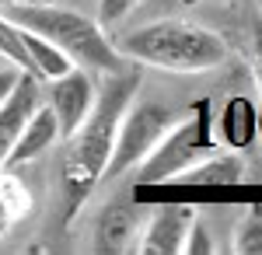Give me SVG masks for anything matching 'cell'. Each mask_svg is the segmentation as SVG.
<instances>
[{"instance_id": "1", "label": "cell", "mask_w": 262, "mask_h": 255, "mask_svg": "<svg viewBox=\"0 0 262 255\" xmlns=\"http://www.w3.org/2000/svg\"><path fill=\"white\" fill-rule=\"evenodd\" d=\"M140 80H143V70L133 59H129L126 70L108 74V80L95 95L91 112L67 137V154H63V164H60V199H63L67 220L77 217L84 199L95 193V185L105 175V164H108L112 143H116V130H119L126 109L137 98Z\"/></svg>"}, {"instance_id": "2", "label": "cell", "mask_w": 262, "mask_h": 255, "mask_svg": "<svg viewBox=\"0 0 262 255\" xmlns=\"http://www.w3.org/2000/svg\"><path fill=\"white\" fill-rule=\"evenodd\" d=\"M11 21H18L21 28L42 35L53 42L60 53L70 56L74 67H84L91 74H119L129 67V59L116 49V42L105 35V25L98 18H88L81 11L63 7L60 0H25V4H11L0 7Z\"/></svg>"}, {"instance_id": "3", "label": "cell", "mask_w": 262, "mask_h": 255, "mask_svg": "<svg viewBox=\"0 0 262 255\" xmlns=\"http://www.w3.org/2000/svg\"><path fill=\"white\" fill-rule=\"evenodd\" d=\"M116 49L140 67H158L168 74H206V70L224 67V59L231 56L221 32L185 18L140 25L126 32L116 42Z\"/></svg>"}, {"instance_id": "4", "label": "cell", "mask_w": 262, "mask_h": 255, "mask_svg": "<svg viewBox=\"0 0 262 255\" xmlns=\"http://www.w3.org/2000/svg\"><path fill=\"white\" fill-rule=\"evenodd\" d=\"M210 105L200 101L182 122H171L164 130V137L150 147V154L137 164V182L140 185H164V182H175L179 172H185L189 164H196L200 157L213 154L217 143H213V130H210Z\"/></svg>"}, {"instance_id": "5", "label": "cell", "mask_w": 262, "mask_h": 255, "mask_svg": "<svg viewBox=\"0 0 262 255\" xmlns=\"http://www.w3.org/2000/svg\"><path fill=\"white\" fill-rule=\"evenodd\" d=\"M171 126V116L164 105H154V101H137L126 109L119 130H116V143H112V154H108V164H105V178H119L126 175L129 168H137L143 157L150 154V147L164 137V130Z\"/></svg>"}, {"instance_id": "6", "label": "cell", "mask_w": 262, "mask_h": 255, "mask_svg": "<svg viewBox=\"0 0 262 255\" xmlns=\"http://www.w3.org/2000/svg\"><path fill=\"white\" fill-rule=\"evenodd\" d=\"M95 95H98V88L91 80V70H84V67H70L67 74L53 77L49 109H53V116L60 122V140H67L84 122V116L95 105Z\"/></svg>"}, {"instance_id": "7", "label": "cell", "mask_w": 262, "mask_h": 255, "mask_svg": "<svg viewBox=\"0 0 262 255\" xmlns=\"http://www.w3.org/2000/svg\"><path fill=\"white\" fill-rule=\"evenodd\" d=\"M143 227V210L129 199H108L95 220V248L108 255H122L137 248Z\"/></svg>"}, {"instance_id": "8", "label": "cell", "mask_w": 262, "mask_h": 255, "mask_svg": "<svg viewBox=\"0 0 262 255\" xmlns=\"http://www.w3.org/2000/svg\"><path fill=\"white\" fill-rule=\"evenodd\" d=\"M39 101H42V80L21 70L18 80H14V88L7 91V98L0 101V172L7 168L11 147H14V140H18L25 119L39 109Z\"/></svg>"}, {"instance_id": "9", "label": "cell", "mask_w": 262, "mask_h": 255, "mask_svg": "<svg viewBox=\"0 0 262 255\" xmlns=\"http://www.w3.org/2000/svg\"><path fill=\"white\" fill-rule=\"evenodd\" d=\"M196 210L192 206H164L158 214L143 217L140 238H137V248L143 255H179L189 235V224H192Z\"/></svg>"}, {"instance_id": "10", "label": "cell", "mask_w": 262, "mask_h": 255, "mask_svg": "<svg viewBox=\"0 0 262 255\" xmlns=\"http://www.w3.org/2000/svg\"><path fill=\"white\" fill-rule=\"evenodd\" d=\"M56 140H60V122H56V116H53V109L39 101V109L25 119V126H21L18 140H14V147H11L7 168H18V164L35 161V157L46 154V151H49Z\"/></svg>"}, {"instance_id": "11", "label": "cell", "mask_w": 262, "mask_h": 255, "mask_svg": "<svg viewBox=\"0 0 262 255\" xmlns=\"http://www.w3.org/2000/svg\"><path fill=\"white\" fill-rule=\"evenodd\" d=\"M245 178V161L242 154H206L196 164L175 175L179 185H238Z\"/></svg>"}, {"instance_id": "12", "label": "cell", "mask_w": 262, "mask_h": 255, "mask_svg": "<svg viewBox=\"0 0 262 255\" xmlns=\"http://www.w3.org/2000/svg\"><path fill=\"white\" fill-rule=\"evenodd\" d=\"M25 49H28V63H32L28 74L39 77V80H53V77H60V74H67L74 67L67 53H60L53 42H46L42 35L28 32V28H25Z\"/></svg>"}, {"instance_id": "13", "label": "cell", "mask_w": 262, "mask_h": 255, "mask_svg": "<svg viewBox=\"0 0 262 255\" xmlns=\"http://www.w3.org/2000/svg\"><path fill=\"white\" fill-rule=\"evenodd\" d=\"M0 56L4 63H11V67H18V70H32V63H28V49H25V28H21L18 21H11L4 11H0Z\"/></svg>"}, {"instance_id": "14", "label": "cell", "mask_w": 262, "mask_h": 255, "mask_svg": "<svg viewBox=\"0 0 262 255\" xmlns=\"http://www.w3.org/2000/svg\"><path fill=\"white\" fill-rule=\"evenodd\" d=\"M252 130H255L252 105L245 98L227 101V109H224V133H227V140H231L234 147H245V143L252 140Z\"/></svg>"}, {"instance_id": "15", "label": "cell", "mask_w": 262, "mask_h": 255, "mask_svg": "<svg viewBox=\"0 0 262 255\" xmlns=\"http://www.w3.org/2000/svg\"><path fill=\"white\" fill-rule=\"evenodd\" d=\"M0 203L7 206V214L14 220H21L32 210V193H28V185L18 175H0Z\"/></svg>"}, {"instance_id": "16", "label": "cell", "mask_w": 262, "mask_h": 255, "mask_svg": "<svg viewBox=\"0 0 262 255\" xmlns=\"http://www.w3.org/2000/svg\"><path fill=\"white\" fill-rule=\"evenodd\" d=\"M234 248L242 255H262V206H255L242 217L238 235H234Z\"/></svg>"}, {"instance_id": "17", "label": "cell", "mask_w": 262, "mask_h": 255, "mask_svg": "<svg viewBox=\"0 0 262 255\" xmlns=\"http://www.w3.org/2000/svg\"><path fill=\"white\" fill-rule=\"evenodd\" d=\"M182 252H185V255H210V252H213V235H210V224H206L200 214L192 217V224H189V235H185Z\"/></svg>"}, {"instance_id": "18", "label": "cell", "mask_w": 262, "mask_h": 255, "mask_svg": "<svg viewBox=\"0 0 262 255\" xmlns=\"http://www.w3.org/2000/svg\"><path fill=\"white\" fill-rule=\"evenodd\" d=\"M137 4H140V0H98V21L108 28V25H116V21L126 18Z\"/></svg>"}, {"instance_id": "19", "label": "cell", "mask_w": 262, "mask_h": 255, "mask_svg": "<svg viewBox=\"0 0 262 255\" xmlns=\"http://www.w3.org/2000/svg\"><path fill=\"white\" fill-rule=\"evenodd\" d=\"M252 74H255V84L262 91V14L252 21Z\"/></svg>"}, {"instance_id": "20", "label": "cell", "mask_w": 262, "mask_h": 255, "mask_svg": "<svg viewBox=\"0 0 262 255\" xmlns=\"http://www.w3.org/2000/svg\"><path fill=\"white\" fill-rule=\"evenodd\" d=\"M18 67H11V63H4V67H0V101L7 98V91H11V88H14V80H18Z\"/></svg>"}, {"instance_id": "21", "label": "cell", "mask_w": 262, "mask_h": 255, "mask_svg": "<svg viewBox=\"0 0 262 255\" xmlns=\"http://www.w3.org/2000/svg\"><path fill=\"white\" fill-rule=\"evenodd\" d=\"M11 224H14V217L7 214V206H4V203H0V238L7 235V227H11Z\"/></svg>"}, {"instance_id": "22", "label": "cell", "mask_w": 262, "mask_h": 255, "mask_svg": "<svg viewBox=\"0 0 262 255\" xmlns=\"http://www.w3.org/2000/svg\"><path fill=\"white\" fill-rule=\"evenodd\" d=\"M11 4H25V0H0V7H11Z\"/></svg>"}, {"instance_id": "23", "label": "cell", "mask_w": 262, "mask_h": 255, "mask_svg": "<svg viewBox=\"0 0 262 255\" xmlns=\"http://www.w3.org/2000/svg\"><path fill=\"white\" fill-rule=\"evenodd\" d=\"M0 67H4V56H0Z\"/></svg>"}, {"instance_id": "24", "label": "cell", "mask_w": 262, "mask_h": 255, "mask_svg": "<svg viewBox=\"0 0 262 255\" xmlns=\"http://www.w3.org/2000/svg\"><path fill=\"white\" fill-rule=\"evenodd\" d=\"M259 11H262V0H259Z\"/></svg>"}]
</instances>
